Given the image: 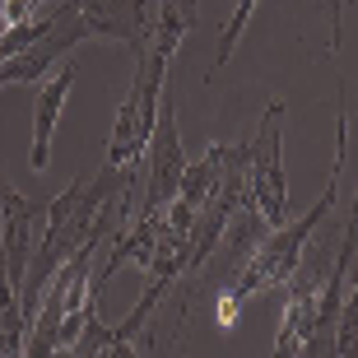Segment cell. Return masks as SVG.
Instances as JSON below:
<instances>
[{
  "mask_svg": "<svg viewBox=\"0 0 358 358\" xmlns=\"http://www.w3.org/2000/svg\"><path fill=\"white\" fill-rule=\"evenodd\" d=\"M38 5H47V0H5V5H0V24H24Z\"/></svg>",
  "mask_w": 358,
  "mask_h": 358,
  "instance_id": "8fae6325",
  "label": "cell"
},
{
  "mask_svg": "<svg viewBox=\"0 0 358 358\" xmlns=\"http://www.w3.org/2000/svg\"><path fill=\"white\" fill-rule=\"evenodd\" d=\"M256 5H261V0H238V10H233V19H228V24H224V33H219V52H214V70H224V66H228V56L238 52V42H242V33H247V24H252Z\"/></svg>",
  "mask_w": 358,
  "mask_h": 358,
  "instance_id": "9c48e42d",
  "label": "cell"
},
{
  "mask_svg": "<svg viewBox=\"0 0 358 358\" xmlns=\"http://www.w3.org/2000/svg\"><path fill=\"white\" fill-rule=\"evenodd\" d=\"M349 284H358V252H354V266H349Z\"/></svg>",
  "mask_w": 358,
  "mask_h": 358,
  "instance_id": "5bb4252c",
  "label": "cell"
},
{
  "mask_svg": "<svg viewBox=\"0 0 358 358\" xmlns=\"http://www.w3.org/2000/svg\"><path fill=\"white\" fill-rule=\"evenodd\" d=\"M284 103H270L261 112L252 145H247V191H252L256 214L270 228L284 224L289 214V186H284Z\"/></svg>",
  "mask_w": 358,
  "mask_h": 358,
  "instance_id": "3957f363",
  "label": "cell"
},
{
  "mask_svg": "<svg viewBox=\"0 0 358 358\" xmlns=\"http://www.w3.org/2000/svg\"><path fill=\"white\" fill-rule=\"evenodd\" d=\"M191 28H196V0H159L149 42H145V52L135 56L131 93H126V103H121L117 121H112V135H107V163L112 168L145 163L149 135H154V121H159L163 89H168V66H173L177 47L186 42Z\"/></svg>",
  "mask_w": 358,
  "mask_h": 358,
  "instance_id": "6da1fadb",
  "label": "cell"
},
{
  "mask_svg": "<svg viewBox=\"0 0 358 358\" xmlns=\"http://www.w3.org/2000/svg\"><path fill=\"white\" fill-rule=\"evenodd\" d=\"M24 307H19V293H14L10 275H5V247H0V358H24Z\"/></svg>",
  "mask_w": 358,
  "mask_h": 358,
  "instance_id": "ba28073f",
  "label": "cell"
},
{
  "mask_svg": "<svg viewBox=\"0 0 358 358\" xmlns=\"http://www.w3.org/2000/svg\"><path fill=\"white\" fill-rule=\"evenodd\" d=\"M103 358H140V354H135V340H121V335H117V340L107 345Z\"/></svg>",
  "mask_w": 358,
  "mask_h": 358,
  "instance_id": "4fadbf2b",
  "label": "cell"
},
{
  "mask_svg": "<svg viewBox=\"0 0 358 358\" xmlns=\"http://www.w3.org/2000/svg\"><path fill=\"white\" fill-rule=\"evenodd\" d=\"M335 358H358V284L335 317Z\"/></svg>",
  "mask_w": 358,
  "mask_h": 358,
  "instance_id": "30bf717a",
  "label": "cell"
},
{
  "mask_svg": "<svg viewBox=\"0 0 358 358\" xmlns=\"http://www.w3.org/2000/svg\"><path fill=\"white\" fill-rule=\"evenodd\" d=\"M42 224H47V205L28 200L10 182H0V247H5V275H10L14 293H19L28 261H33V252L42 242Z\"/></svg>",
  "mask_w": 358,
  "mask_h": 358,
  "instance_id": "5b68a950",
  "label": "cell"
},
{
  "mask_svg": "<svg viewBox=\"0 0 358 358\" xmlns=\"http://www.w3.org/2000/svg\"><path fill=\"white\" fill-rule=\"evenodd\" d=\"M0 182H5V177H0Z\"/></svg>",
  "mask_w": 358,
  "mask_h": 358,
  "instance_id": "9a60e30c",
  "label": "cell"
},
{
  "mask_svg": "<svg viewBox=\"0 0 358 358\" xmlns=\"http://www.w3.org/2000/svg\"><path fill=\"white\" fill-rule=\"evenodd\" d=\"M345 140H349V131H345V93L335 89V163H331V182H326L321 200L298 219V224L270 228L266 238L252 247V256L238 266V275H233V284H228V303L219 307V321H233L247 298L270 293V289H279V284L293 279V270H298V261H303V247L326 228V219H331V210H335V186H340V168H345V149H349Z\"/></svg>",
  "mask_w": 358,
  "mask_h": 358,
  "instance_id": "7a4b0ae2",
  "label": "cell"
},
{
  "mask_svg": "<svg viewBox=\"0 0 358 358\" xmlns=\"http://www.w3.org/2000/svg\"><path fill=\"white\" fill-rule=\"evenodd\" d=\"M75 14H80V24H84V33H89V42L93 38L121 42L131 56L145 52L149 28H154L145 0H75Z\"/></svg>",
  "mask_w": 358,
  "mask_h": 358,
  "instance_id": "8992f818",
  "label": "cell"
},
{
  "mask_svg": "<svg viewBox=\"0 0 358 358\" xmlns=\"http://www.w3.org/2000/svg\"><path fill=\"white\" fill-rule=\"evenodd\" d=\"M331 5V24H335V38H331V56H340V24H345V0H326Z\"/></svg>",
  "mask_w": 358,
  "mask_h": 358,
  "instance_id": "7c38bea8",
  "label": "cell"
},
{
  "mask_svg": "<svg viewBox=\"0 0 358 358\" xmlns=\"http://www.w3.org/2000/svg\"><path fill=\"white\" fill-rule=\"evenodd\" d=\"M75 75L80 66L75 61H61L56 75L47 84H38V107H33V149H28V163H33V173H47V163H52V135H56V121L66 112V98L75 89Z\"/></svg>",
  "mask_w": 358,
  "mask_h": 358,
  "instance_id": "52a82bcc",
  "label": "cell"
},
{
  "mask_svg": "<svg viewBox=\"0 0 358 358\" xmlns=\"http://www.w3.org/2000/svg\"><path fill=\"white\" fill-rule=\"evenodd\" d=\"M182 173H186V154H182V135H177V117H173V98L163 89L159 103V121H154V135H149L145 149V200H140V219H159L168 205L182 191Z\"/></svg>",
  "mask_w": 358,
  "mask_h": 358,
  "instance_id": "277c9868",
  "label": "cell"
}]
</instances>
